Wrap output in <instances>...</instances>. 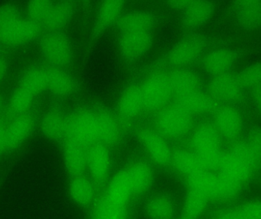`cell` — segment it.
<instances>
[{"instance_id": "obj_41", "label": "cell", "mask_w": 261, "mask_h": 219, "mask_svg": "<svg viewBox=\"0 0 261 219\" xmlns=\"http://www.w3.org/2000/svg\"><path fill=\"white\" fill-rule=\"evenodd\" d=\"M149 214L153 219H168L172 214L171 205L165 199H156L149 206Z\"/></svg>"}, {"instance_id": "obj_23", "label": "cell", "mask_w": 261, "mask_h": 219, "mask_svg": "<svg viewBox=\"0 0 261 219\" xmlns=\"http://www.w3.org/2000/svg\"><path fill=\"white\" fill-rule=\"evenodd\" d=\"M18 85L36 97L41 91L47 89L46 69L40 67L29 69L24 72Z\"/></svg>"}, {"instance_id": "obj_36", "label": "cell", "mask_w": 261, "mask_h": 219, "mask_svg": "<svg viewBox=\"0 0 261 219\" xmlns=\"http://www.w3.org/2000/svg\"><path fill=\"white\" fill-rule=\"evenodd\" d=\"M241 187L242 185L219 174L217 176L214 197L224 200L233 198L239 194Z\"/></svg>"}, {"instance_id": "obj_38", "label": "cell", "mask_w": 261, "mask_h": 219, "mask_svg": "<svg viewBox=\"0 0 261 219\" xmlns=\"http://www.w3.org/2000/svg\"><path fill=\"white\" fill-rule=\"evenodd\" d=\"M124 216V205L115 203L108 198L101 203L96 214V219H123Z\"/></svg>"}, {"instance_id": "obj_46", "label": "cell", "mask_w": 261, "mask_h": 219, "mask_svg": "<svg viewBox=\"0 0 261 219\" xmlns=\"http://www.w3.org/2000/svg\"><path fill=\"white\" fill-rule=\"evenodd\" d=\"M218 219H245L241 213L239 209L237 210H227L222 212Z\"/></svg>"}, {"instance_id": "obj_16", "label": "cell", "mask_w": 261, "mask_h": 219, "mask_svg": "<svg viewBox=\"0 0 261 219\" xmlns=\"http://www.w3.org/2000/svg\"><path fill=\"white\" fill-rule=\"evenodd\" d=\"M46 78L47 89L56 96H67L74 91V80L61 68L46 69Z\"/></svg>"}, {"instance_id": "obj_12", "label": "cell", "mask_w": 261, "mask_h": 219, "mask_svg": "<svg viewBox=\"0 0 261 219\" xmlns=\"http://www.w3.org/2000/svg\"><path fill=\"white\" fill-rule=\"evenodd\" d=\"M204 44L199 39H187L176 45L169 55L170 64L176 67L189 65L196 61L203 51Z\"/></svg>"}, {"instance_id": "obj_48", "label": "cell", "mask_w": 261, "mask_h": 219, "mask_svg": "<svg viewBox=\"0 0 261 219\" xmlns=\"http://www.w3.org/2000/svg\"><path fill=\"white\" fill-rule=\"evenodd\" d=\"M8 71V62L6 57L0 54V82L5 79Z\"/></svg>"}, {"instance_id": "obj_35", "label": "cell", "mask_w": 261, "mask_h": 219, "mask_svg": "<svg viewBox=\"0 0 261 219\" xmlns=\"http://www.w3.org/2000/svg\"><path fill=\"white\" fill-rule=\"evenodd\" d=\"M96 116L98 138L106 142L113 141L117 133V127L114 119L108 113L96 114Z\"/></svg>"}, {"instance_id": "obj_44", "label": "cell", "mask_w": 261, "mask_h": 219, "mask_svg": "<svg viewBox=\"0 0 261 219\" xmlns=\"http://www.w3.org/2000/svg\"><path fill=\"white\" fill-rule=\"evenodd\" d=\"M247 145L251 148L257 159L261 160V129L254 128L250 131Z\"/></svg>"}, {"instance_id": "obj_9", "label": "cell", "mask_w": 261, "mask_h": 219, "mask_svg": "<svg viewBox=\"0 0 261 219\" xmlns=\"http://www.w3.org/2000/svg\"><path fill=\"white\" fill-rule=\"evenodd\" d=\"M191 122L189 113L176 105L163 110L158 117V125L163 133L177 136L187 131Z\"/></svg>"}, {"instance_id": "obj_17", "label": "cell", "mask_w": 261, "mask_h": 219, "mask_svg": "<svg viewBox=\"0 0 261 219\" xmlns=\"http://www.w3.org/2000/svg\"><path fill=\"white\" fill-rule=\"evenodd\" d=\"M184 19L190 27H197L205 24L213 16L215 6L211 2H188L185 8Z\"/></svg>"}, {"instance_id": "obj_45", "label": "cell", "mask_w": 261, "mask_h": 219, "mask_svg": "<svg viewBox=\"0 0 261 219\" xmlns=\"http://www.w3.org/2000/svg\"><path fill=\"white\" fill-rule=\"evenodd\" d=\"M9 149L7 141V131L3 126L0 125V155Z\"/></svg>"}, {"instance_id": "obj_24", "label": "cell", "mask_w": 261, "mask_h": 219, "mask_svg": "<svg viewBox=\"0 0 261 219\" xmlns=\"http://www.w3.org/2000/svg\"><path fill=\"white\" fill-rule=\"evenodd\" d=\"M143 142L145 145L150 157L159 164L168 162L170 151L168 145L155 133L147 132L142 135Z\"/></svg>"}, {"instance_id": "obj_4", "label": "cell", "mask_w": 261, "mask_h": 219, "mask_svg": "<svg viewBox=\"0 0 261 219\" xmlns=\"http://www.w3.org/2000/svg\"><path fill=\"white\" fill-rule=\"evenodd\" d=\"M256 168L248 156L231 149L229 152L224 154L219 170L220 174L242 186Z\"/></svg>"}, {"instance_id": "obj_5", "label": "cell", "mask_w": 261, "mask_h": 219, "mask_svg": "<svg viewBox=\"0 0 261 219\" xmlns=\"http://www.w3.org/2000/svg\"><path fill=\"white\" fill-rule=\"evenodd\" d=\"M67 136L70 142L82 145L99 139L96 114L84 112L70 119L67 122Z\"/></svg>"}, {"instance_id": "obj_22", "label": "cell", "mask_w": 261, "mask_h": 219, "mask_svg": "<svg viewBox=\"0 0 261 219\" xmlns=\"http://www.w3.org/2000/svg\"><path fill=\"white\" fill-rule=\"evenodd\" d=\"M73 6L70 2L61 1L53 3L44 25L51 30L56 32L64 27L71 17Z\"/></svg>"}, {"instance_id": "obj_29", "label": "cell", "mask_w": 261, "mask_h": 219, "mask_svg": "<svg viewBox=\"0 0 261 219\" xmlns=\"http://www.w3.org/2000/svg\"><path fill=\"white\" fill-rule=\"evenodd\" d=\"M132 187L126 172L118 174L113 179L109 191V200L119 204L124 205L128 199Z\"/></svg>"}, {"instance_id": "obj_25", "label": "cell", "mask_w": 261, "mask_h": 219, "mask_svg": "<svg viewBox=\"0 0 261 219\" xmlns=\"http://www.w3.org/2000/svg\"><path fill=\"white\" fill-rule=\"evenodd\" d=\"M169 79L172 91L176 93L177 96L199 91L200 85L199 79L191 72H177Z\"/></svg>"}, {"instance_id": "obj_26", "label": "cell", "mask_w": 261, "mask_h": 219, "mask_svg": "<svg viewBox=\"0 0 261 219\" xmlns=\"http://www.w3.org/2000/svg\"><path fill=\"white\" fill-rule=\"evenodd\" d=\"M144 107L140 88L132 87L127 89L121 97L119 108L124 116H135Z\"/></svg>"}, {"instance_id": "obj_37", "label": "cell", "mask_w": 261, "mask_h": 219, "mask_svg": "<svg viewBox=\"0 0 261 219\" xmlns=\"http://www.w3.org/2000/svg\"><path fill=\"white\" fill-rule=\"evenodd\" d=\"M35 98V96H34L32 93L29 92L18 85L11 96V108L15 113H24L30 108Z\"/></svg>"}, {"instance_id": "obj_32", "label": "cell", "mask_w": 261, "mask_h": 219, "mask_svg": "<svg viewBox=\"0 0 261 219\" xmlns=\"http://www.w3.org/2000/svg\"><path fill=\"white\" fill-rule=\"evenodd\" d=\"M126 172L132 191H141L148 186L151 178L150 169L144 165H135Z\"/></svg>"}, {"instance_id": "obj_20", "label": "cell", "mask_w": 261, "mask_h": 219, "mask_svg": "<svg viewBox=\"0 0 261 219\" xmlns=\"http://www.w3.org/2000/svg\"><path fill=\"white\" fill-rule=\"evenodd\" d=\"M87 163L90 172L97 180H102L108 174L110 158L107 148L102 145H95L87 155Z\"/></svg>"}, {"instance_id": "obj_19", "label": "cell", "mask_w": 261, "mask_h": 219, "mask_svg": "<svg viewBox=\"0 0 261 219\" xmlns=\"http://www.w3.org/2000/svg\"><path fill=\"white\" fill-rule=\"evenodd\" d=\"M33 127L32 118L25 115L14 119L9 128L6 129L9 149H15L20 146L29 137Z\"/></svg>"}, {"instance_id": "obj_42", "label": "cell", "mask_w": 261, "mask_h": 219, "mask_svg": "<svg viewBox=\"0 0 261 219\" xmlns=\"http://www.w3.org/2000/svg\"><path fill=\"white\" fill-rule=\"evenodd\" d=\"M20 17L18 7L12 3H5L0 6V30L13 22Z\"/></svg>"}, {"instance_id": "obj_34", "label": "cell", "mask_w": 261, "mask_h": 219, "mask_svg": "<svg viewBox=\"0 0 261 219\" xmlns=\"http://www.w3.org/2000/svg\"><path fill=\"white\" fill-rule=\"evenodd\" d=\"M237 77L243 89L250 88L253 90L261 86V62L247 67L238 75Z\"/></svg>"}, {"instance_id": "obj_3", "label": "cell", "mask_w": 261, "mask_h": 219, "mask_svg": "<svg viewBox=\"0 0 261 219\" xmlns=\"http://www.w3.org/2000/svg\"><path fill=\"white\" fill-rule=\"evenodd\" d=\"M41 30L39 24L19 18L0 30V42L8 46L24 45L36 40Z\"/></svg>"}, {"instance_id": "obj_14", "label": "cell", "mask_w": 261, "mask_h": 219, "mask_svg": "<svg viewBox=\"0 0 261 219\" xmlns=\"http://www.w3.org/2000/svg\"><path fill=\"white\" fill-rule=\"evenodd\" d=\"M237 60V54L228 49H219L206 55L204 59V68L215 76L229 73Z\"/></svg>"}, {"instance_id": "obj_47", "label": "cell", "mask_w": 261, "mask_h": 219, "mask_svg": "<svg viewBox=\"0 0 261 219\" xmlns=\"http://www.w3.org/2000/svg\"><path fill=\"white\" fill-rule=\"evenodd\" d=\"M252 98L256 108L261 115V86L252 90Z\"/></svg>"}, {"instance_id": "obj_27", "label": "cell", "mask_w": 261, "mask_h": 219, "mask_svg": "<svg viewBox=\"0 0 261 219\" xmlns=\"http://www.w3.org/2000/svg\"><path fill=\"white\" fill-rule=\"evenodd\" d=\"M65 163L67 169L72 174H79L85 168L87 157L84 145L70 142L65 150Z\"/></svg>"}, {"instance_id": "obj_15", "label": "cell", "mask_w": 261, "mask_h": 219, "mask_svg": "<svg viewBox=\"0 0 261 219\" xmlns=\"http://www.w3.org/2000/svg\"><path fill=\"white\" fill-rule=\"evenodd\" d=\"M177 105L187 113H205L215 108V100L210 96L196 91L177 96Z\"/></svg>"}, {"instance_id": "obj_31", "label": "cell", "mask_w": 261, "mask_h": 219, "mask_svg": "<svg viewBox=\"0 0 261 219\" xmlns=\"http://www.w3.org/2000/svg\"><path fill=\"white\" fill-rule=\"evenodd\" d=\"M124 8V2L107 1L101 4L98 12V22L100 26H107L120 18Z\"/></svg>"}, {"instance_id": "obj_7", "label": "cell", "mask_w": 261, "mask_h": 219, "mask_svg": "<svg viewBox=\"0 0 261 219\" xmlns=\"http://www.w3.org/2000/svg\"><path fill=\"white\" fill-rule=\"evenodd\" d=\"M208 90L215 101L232 102L241 97L243 88L237 76L228 73L215 76L210 82Z\"/></svg>"}, {"instance_id": "obj_40", "label": "cell", "mask_w": 261, "mask_h": 219, "mask_svg": "<svg viewBox=\"0 0 261 219\" xmlns=\"http://www.w3.org/2000/svg\"><path fill=\"white\" fill-rule=\"evenodd\" d=\"M208 197L199 191L192 190L187 202V212L190 216L199 215L205 209Z\"/></svg>"}, {"instance_id": "obj_6", "label": "cell", "mask_w": 261, "mask_h": 219, "mask_svg": "<svg viewBox=\"0 0 261 219\" xmlns=\"http://www.w3.org/2000/svg\"><path fill=\"white\" fill-rule=\"evenodd\" d=\"M140 89L144 107L150 110L162 108L172 93L170 79L164 75H156L150 78Z\"/></svg>"}, {"instance_id": "obj_21", "label": "cell", "mask_w": 261, "mask_h": 219, "mask_svg": "<svg viewBox=\"0 0 261 219\" xmlns=\"http://www.w3.org/2000/svg\"><path fill=\"white\" fill-rule=\"evenodd\" d=\"M67 122L62 113L55 110L47 112L41 120V130L49 139H59L67 135Z\"/></svg>"}, {"instance_id": "obj_1", "label": "cell", "mask_w": 261, "mask_h": 219, "mask_svg": "<svg viewBox=\"0 0 261 219\" xmlns=\"http://www.w3.org/2000/svg\"><path fill=\"white\" fill-rule=\"evenodd\" d=\"M117 58L108 47H99L87 61L86 80L87 85L98 92L107 91L117 80L119 73Z\"/></svg>"}, {"instance_id": "obj_8", "label": "cell", "mask_w": 261, "mask_h": 219, "mask_svg": "<svg viewBox=\"0 0 261 219\" xmlns=\"http://www.w3.org/2000/svg\"><path fill=\"white\" fill-rule=\"evenodd\" d=\"M152 44L149 32L122 33L119 41L121 56L127 60H134L145 54Z\"/></svg>"}, {"instance_id": "obj_43", "label": "cell", "mask_w": 261, "mask_h": 219, "mask_svg": "<svg viewBox=\"0 0 261 219\" xmlns=\"http://www.w3.org/2000/svg\"><path fill=\"white\" fill-rule=\"evenodd\" d=\"M245 219H261V201H250L239 209Z\"/></svg>"}, {"instance_id": "obj_11", "label": "cell", "mask_w": 261, "mask_h": 219, "mask_svg": "<svg viewBox=\"0 0 261 219\" xmlns=\"http://www.w3.org/2000/svg\"><path fill=\"white\" fill-rule=\"evenodd\" d=\"M238 23L247 30L261 27V0H243L234 5Z\"/></svg>"}, {"instance_id": "obj_28", "label": "cell", "mask_w": 261, "mask_h": 219, "mask_svg": "<svg viewBox=\"0 0 261 219\" xmlns=\"http://www.w3.org/2000/svg\"><path fill=\"white\" fill-rule=\"evenodd\" d=\"M174 161L178 169L187 174L189 177L207 171L196 153L179 151L175 155Z\"/></svg>"}, {"instance_id": "obj_2", "label": "cell", "mask_w": 261, "mask_h": 219, "mask_svg": "<svg viewBox=\"0 0 261 219\" xmlns=\"http://www.w3.org/2000/svg\"><path fill=\"white\" fill-rule=\"evenodd\" d=\"M40 50L43 57L53 67L61 68L69 65L73 53L67 37L57 32H50L41 38Z\"/></svg>"}, {"instance_id": "obj_33", "label": "cell", "mask_w": 261, "mask_h": 219, "mask_svg": "<svg viewBox=\"0 0 261 219\" xmlns=\"http://www.w3.org/2000/svg\"><path fill=\"white\" fill-rule=\"evenodd\" d=\"M54 2L46 0H35L29 2L27 6L29 19L39 25H44Z\"/></svg>"}, {"instance_id": "obj_49", "label": "cell", "mask_w": 261, "mask_h": 219, "mask_svg": "<svg viewBox=\"0 0 261 219\" xmlns=\"http://www.w3.org/2000/svg\"><path fill=\"white\" fill-rule=\"evenodd\" d=\"M3 108H4V101H3V97L0 96V116L3 113Z\"/></svg>"}, {"instance_id": "obj_39", "label": "cell", "mask_w": 261, "mask_h": 219, "mask_svg": "<svg viewBox=\"0 0 261 219\" xmlns=\"http://www.w3.org/2000/svg\"><path fill=\"white\" fill-rule=\"evenodd\" d=\"M70 194L76 203L87 204L93 197L91 185L84 179H76L70 186Z\"/></svg>"}, {"instance_id": "obj_13", "label": "cell", "mask_w": 261, "mask_h": 219, "mask_svg": "<svg viewBox=\"0 0 261 219\" xmlns=\"http://www.w3.org/2000/svg\"><path fill=\"white\" fill-rule=\"evenodd\" d=\"M216 128L224 137L234 139L242 131V116L234 108L230 107L221 108L216 113Z\"/></svg>"}, {"instance_id": "obj_18", "label": "cell", "mask_w": 261, "mask_h": 219, "mask_svg": "<svg viewBox=\"0 0 261 219\" xmlns=\"http://www.w3.org/2000/svg\"><path fill=\"white\" fill-rule=\"evenodd\" d=\"M122 33L149 32L155 24V18L145 12H134L120 17L118 21Z\"/></svg>"}, {"instance_id": "obj_30", "label": "cell", "mask_w": 261, "mask_h": 219, "mask_svg": "<svg viewBox=\"0 0 261 219\" xmlns=\"http://www.w3.org/2000/svg\"><path fill=\"white\" fill-rule=\"evenodd\" d=\"M217 176L213 175L207 171L190 177L192 190L199 191L208 197H214Z\"/></svg>"}, {"instance_id": "obj_10", "label": "cell", "mask_w": 261, "mask_h": 219, "mask_svg": "<svg viewBox=\"0 0 261 219\" xmlns=\"http://www.w3.org/2000/svg\"><path fill=\"white\" fill-rule=\"evenodd\" d=\"M196 154L199 158L208 157L222 152L220 148V135L216 127L208 124L200 126L193 137Z\"/></svg>"}]
</instances>
